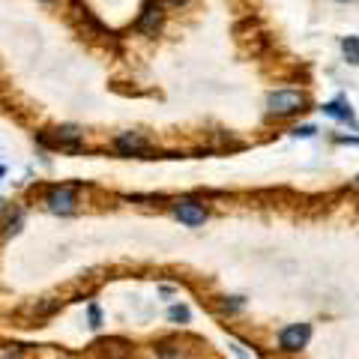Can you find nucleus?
<instances>
[{
	"instance_id": "1",
	"label": "nucleus",
	"mask_w": 359,
	"mask_h": 359,
	"mask_svg": "<svg viewBox=\"0 0 359 359\" xmlns=\"http://www.w3.org/2000/svg\"><path fill=\"white\" fill-rule=\"evenodd\" d=\"M309 99L299 93V90H273L266 96V108L273 117H294L299 111H306Z\"/></svg>"
},
{
	"instance_id": "2",
	"label": "nucleus",
	"mask_w": 359,
	"mask_h": 359,
	"mask_svg": "<svg viewBox=\"0 0 359 359\" xmlns=\"http://www.w3.org/2000/svg\"><path fill=\"white\" fill-rule=\"evenodd\" d=\"M75 189L72 186H51L48 195H45V207H48L51 212H57V216H69V212H75Z\"/></svg>"
},
{
	"instance_id": "3",
	"label": "nucleus",
	"mask_w": 359,
	"mask_h": 359,
	"mask_svg": "<svg viewBox=\"0 0 359 359\" xmlns=\"http://www.w3.org/2000/svg\"><path fill=\"white\" fill-rule=\"evenodd\" d=\"M162 21H165L162 0H144V6H141V18H138V25H135V30H138V33H147V36H153V33L162 27Z\"/></svg>"
},
{
	"instance_id": "4",
	"label": "nucleus",
	"mask_w": 359,
	"mask_h": 359,
	"mask_svg": "<svg viewBox=\"0 0 359 359\" xmlns=\"http://www.w3.org/2000/svg\"><path fill=\"white\" fill-rule=\"evenodd\" d=\"M309 339H311V327H309V323H294V327L282 330V335H278V344H282V351L297 353V351H302V347L309 344Z\"/></svg>"
},
{
	"instance_id": "5",
	"label": "nucleus",
	"mask_w": 359,
	"mask_h": 359,
	"mask_svg": "<svg viewBox=\"0 0 359 359\" xmlns=\"http://www.w3.org/2000/svg\"><path fill=\"white\" fill-rule=\"evenodd\" d=\"M174 216L189 228H198V224L207 222V210L198 201H180V204H174Z\"/></svg>"
},
{
	"instance_id": "6",
	"label": "nucleus",
	"mask_w": 359,
	"mask_h": 359,
	"mask_svg": "<svg viewBox=\"0 0 359 359\" xmlns=\"http://www.w3.org/2000/svg\"><path fill=\"white\" fill-rule=\"evenodd\" d=\"M114 147H117L120 156H144L147 153V138L138 135V132H123L114 141Z\"/></svg>"
},
{
	"instance_id": "7",
	"label": "nucleus",
	"mask_w": 359,
	"mask_h": 359,
	"mask_svg": "<svg viewBox=\"0 0 359 359\" xmlns=\"http://www.w3.org/2000/svg\"><path fill=\"white\" fill-rule=\"evenodd\" d=\"M54 144H57L60 150H78L81 147V132L75 126H63V129L54 132Z\"/></svg>"
},
{
	"instance_id": "8",
	"label": "nucleus",
	"mask_w": 359,
	"mask_h": 359,
	"mask_svg": "<svg viewBox=\"0 0 359 359\" xmlns=\"http://www.w3.org/2000/svg\"><path fill=\"white\" fill-rule=\"evenodd\" d=\"M323 114H330V117H335V120H344V123H351V126H356V123H353V111H351V105H344L341 99H339V102L323 105Z\"/></svg>"
},
{
	"instance_id": "9",
	"label": "nucleus",
	"mask_w": 359,
	"mask_h": 359,
	"mask_svg": "<svg viewBox=\"0 0 359 359\" xmlns=\"http://www.w3.org/2000/svg\"><path fill=\"white\" fill-rule=\"evenodd\" d=\"M341 48H344V54H347V60H351V63H359V39H356V36L341 39Z\"/></svg>"
},
{
	"instance_id": "10",
	"label": "nucleus",
	"mask_w": 359,
	"mask_h": 359,
	"mask_svg": "<svg viewBox=\"0 0 359 359\" xmlns=\"http://www.w3.org/2000/svg\"><path fill=\"white\" fill-rule=\"evenodd\" d=\"M171 320L186 323V320H189V309H183V306H174V309H171Z\"/></svg>"
},
{
	"instance_id": "11",
	"label": "nucleus",
	"mask_w": 359,
	"mask_h": 359,
	"mask_svg": "<svg viewBox=\"0 0 359 359\" xmlns=\"http://www.w3.org/2000/svg\"><path fill=\"white\" fill-rule=\"evenodd\" d=\"M294 135H302V138H311V135H314V126H299V129H294Z\"/></svg>"
},
{
	"instance_id": "12",
	"label": "nucleus",
	"mask_w": 359,
	"mask_h": 359,
	"mask_svg": "<svg viewBox=\"0 0 359 359\" xmlns=\"http://www.w3.org/2000/svg\"><path fill=\"white\" fill-rule=\"evenodd\" d=\"M90 327H93V330L99 327V309H96V306L90 309Z\"/></svg>"
},
{
	"instance_id": "13",
	"label": "nucleus",
	"mask_w": 359,
	"mask_h": 359,
	"mask_svg": "<svg viewBox=\"0 0 359 359\" xmlns=\"http://www.w3.org/2000/svg\"><path fill=\"white\" fill-rule=\"evenodd\" d=\"M168 4H189V0H168Z\"/></svg>"
},
{
	"instance_id": "14",
	"label": "nucleus",
	"mask_w": 359,
	"mask_h": 359,
	"mask_svg": "<svg viewBox=\"0 0 359 359\" xmlns=\"http://www.w3.org/2000/svg\"><path fill=\"white\" fill-rule=\"evenodd\" d=\"M4 359H21V356H18V353H15V356H13V353H9V356H4Z\"/></svg>"
},
{
	"instance_id": "15",
	"label": "nucleus",
	"mask_w": 359,
	"mask_h": 359,
	"mask_svg": "<svg viewBox=\"0 0 359 359\" xmlns=\"http://www.w3.org/2000/svg\"><path fill=\"white\" fill-rule=\"evenodd\" d=\"M335 4H353V0H335Z\"/></svg>"
},
{
	"instance_id": "16",
	"label": "nucleus",
	"mask_w": 359,
	"mask_h": 359,
	"mask_svg": "<svg viewBox=\"0 0 359 359\" xmlns=\"http://www.w3.org/2000/svg\"><path fill=\"white\" fill-rule=\"evenodd\" d=\"M4 174H6V168H4V165H0V177H4Z\"/></svg>"
},
{
	"instance_id": "17",
	"label": "nucleus",
	"mask_w": 359,
	"mask_h": 359,
	"mask_svg": "<svg viewBox=\"0 0 359 359\" xmlns=\"http://www.w3.org/2000/svg\"><path fill=\"white\" fill-rule=\"evenodd\" d=\"M42 4H57V0H42Z\"/></svg>"
}]
</instances>
